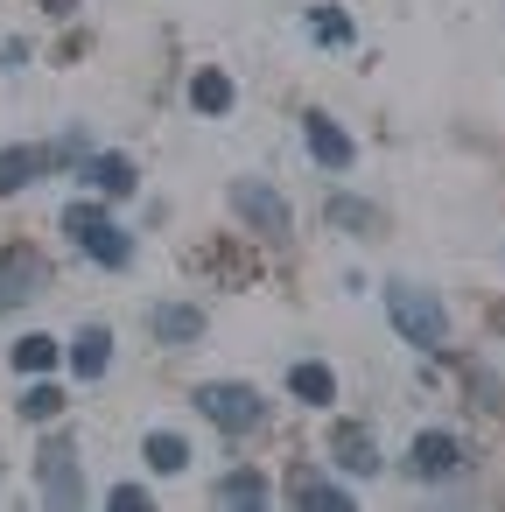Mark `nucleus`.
<instances>
[{"label": "nucleus", "mask_w": 505, "mask_h": 512, "mask_svg": "<svg viewBox=\"0 0 505 512\" xmlns=\"http://www.w3.org/2000/svg\"><path fill=\"white\" fill-rule=\"evenodd\" d=\"M386 316H393V330H400L414 351H442V337H449L442 302H435L428 288H414V281H393V288H386Z\"/></svg>", "instance_id": "f257e3e1"}, {"label": "nucleus", "mask_w": 505, "mask_h": 512, "mask_svg": "<svg viewBox=\"0 0 505 512\" xmlns=\"http://www.w3.org/2000/svg\"><path fill=\"white\" fill-rule=\"evenodd\" d=\"M64 232H78V246H85L99 267H127V260H134L127 232H120V225H113L99 204H71V211H64Z\"/></svg>", "instance_id": "f03ea898"}, {"label": "nucleus", "mask_w": 505, "mask_h": 512, "mask_svg": "<svg viewBox=\"0 0 505 512\" xmlns=\"http://www.w3.org/2000/svg\"><path fill=\"white\" fill-rule=\"evenodd\" d=\"M197 407H204L225 435H253V428L267 421V407H260V393H253V386H204V393H197Z\"/></svg>", "instance_id": "7ed1b4c3"}, {"label": "nucleus", "mask_w": 505, "mask_h": 512, "mask_svg": "<svg viewBox=\"0 0 505 512\" xmlns=\"http://www.w3.org/2000/svg\"><path fill=\"white\" fill-rule=\"evenodd\" d=\"M232 211L260 232V239H288V204H281V190H267V183H232Z\"/></svg>", "instance_id": "20e7f679"}, {"label": "nucleus", "mask_w": 505, "mask_h": 512, "mask_svg": "<svg viewBox=\"0 0 505 512\" xmlns=\"http://www.w3.org/2000/svg\"><path fill=\"white\" fill-rule=\"evenodd\" d=\"M36 477H43V498H50V505H78V498H85L71 442H50V449H43V463H36Z\"/></svg>", "instance_id": "39448f33"}, {"label": "nucleus", "mask_w": 505, "mask_h": 512, "mask_svg": "<svg viewBox=\"0 0 505 512\" xmlns=\"http://www.w3.org/2000/svg\"><path fill=\"white\" fill-rule=\"evenodd\" d=\"M407 463H414V477H456V470H463V442L442 435V428H428V435H414Z\"/></svg>", "instance_id": "423d86ee"}, {"label": "nucleus", "mask_w": 505, "mask_h": 512, "mask_svg": "<svg viewBox=\"0 0 505 512\" xmlns=\"http://www.w3.org/2000/svg\"><path fill=\"white\" fill-rule=\"evenodd\" d=\"M36 288H43V260L36 253H8V260H0V309L29 302Z\"/></svg>", "instance_id": "0eeeda50"}, {"label": "nucleus", "mask_w": 505, "mask_h": 512, "mask_svg": "<svg viewBox=\"0 0 505 512\" xmlns=\"http://www.w3.org/2000/svg\"><path fill=\"white\" fill-rule=\"evenodd\" d=\"M309 155H316L323 169H351V141H344V127L323 120V113H309Z\"/></svg>", "instance_id": "6e6552de"}, {"label": "nucleus", "mask_w": 505, "mask_h": 512, "mask_svg": "<svg viewBox=\"0 0 505 512\" xmlns=\"http://www.w3.org/2000/svg\"><path fill=\"white\" fill-rule=\"evenodd\" d=\"M50 162H57V148H8V155H0V197L22 190L29 176H43Z\"/></svg>", "instance_id": "1a4fd4ad"}, {"label": "nucleus", "mask_w": 505, "mask_h": 512, "mask_svg": "<svg viewBox=\"0 0 505 512\" xmlns=\"http://www.w3.org/2000/svg\"><path fill=\"white\" fill-rule=\"evenodd\" d=\"M106 365H113V337H106L99 323L78 330V344H71V372H78V379H99Z\"/></svg>", "instance_id": "9d476101"}, {"label": "nucleus", "mask_w": 505, "mask_h": 512, "mask_svg": "<svg viewBox=\"0 0 505 512\" xmlns=\"http://www.w3.org/2000/svg\"><path fill=\"white\" fill-rule=\"evenodd\" d=\"M141 456H148V470H155V477L190 470V442H183V435H169V428H155V435L141 442Z\"/></svg>", "instance_id": "9b49d317"}, {"label": "nucleus", "mask_w": 505, "mask_h": 512, "mask_svg": "<svg viewBox=\"0 0 505 512\" xmlns=\"http://www.w3.org/2000/svg\"><path fill=\"white\" fill-rule=\"evenodd\" d=\"M85 183H92L99 197H127V190H134V162H127V155H99V162H85Z\"/></svg>", "instance_id": "f8f14e48"}, {"label": "nucleus", "mask_w": 505, "mask_h": 512, "mask_svg": "<svg viewBox=\"0 0 505 512\" xmlns=\"http://www.w3.org/2000/svg\"><path fill=\"white\" fill-rule=\"evenodd\" d=\"M337 456H344V470H358V477H372V470H379V442H372L358 421H344V428H337Z\"/></svg>", "instance_id": "ddd939ff"}, {"label": "nucleus", "mask_w": 505, "mask_h": 512, "mask_svg": "<svg viewBox=\"0 0 505 512\" xmlns=\"http://www.w3.org/2000/svg\"><path fill=\"white\" fill-rule=\"evenodd\" d=\"M190 106L197 113H232V78L225 71H197L190 78Z\"/></svg>", "instance_id": "4468645a"}, {"label": "nucleus", "mask_w": 505, "mask_h": 512, "mask_svg": "<svg viewBox=\"0 0 505 512\" xmlns=\"http://www.w3.org/2000/svg\"><path fill=\"white\" fill-rule=\"evenodd\" d=\"M288 393L309 400V407H330V400H337V379H330L323 365H295V372H288Z\"/></svg>", "instance_id": "2eb2a0df"}, {"label": "nucleus", "mask_w": 505, "mask_h": 512, "mask_svg": "<svg viewBox=\"0 0 505 512\" xmlns=\"http://www.w3.org/2000/svg\"><path fill=\"white\" fill-rule=\"evenodd\" d=\"M57 358H64L57 337H22V344H15V365H22V372H50Z\"/></svg>", "instance_id": "dca6fc26"}, {"label": "nucleus", "mask_w": 505, "mask_h": 512, "mask_svg": "<svg viewBox=\"0 0 505 512\" xmlns=\"http://www.w3.org/2000/svg\"><path fill=\"white\" fill-rule=\"evenodd\" d=\"M309 15H316V22H309V29H316V43H330V50H337V43H351V15H344V8H309Z\"/></svg>", "instance_id": "f3484780"}, {"label": "nucleus", "mask_w": 505, "mask_h": 512, "mask_svg": "<svg viewBox=\"0 0 505 512\" xmlns=\"http://www.w3.org/2000/svg\"><path fill=\"white\" fill-rule=\"evenodd\" d=\"M197 330H204V316H197V309H155V337H169V344H176V337H197Z\"/></svg>", "instance_id": "a211bd4d"}, {"label": "nucleus", "mask_w": 505, "mask_h": 512, "mask_svg": "<svg viewBox=\"0 0 505 512\" xmlns=\"http://www.w3.org/2000/svg\"><path fill=\"white\" fill-rule=\"evenodd\" d=\"M218 498H225V505H267V484H260V477H225Z\"/></svg>", "instance_id": "6ab92c4d"}, {"label": "nucleus", "mask_w": 505, "mask_h": 512, "mask_svg": "<svg viewBox=\"0 0 505 512\" xmlns=\"http://www.w3.org/2000/svg\"><path fill=\"white\" fill-rule=\"evenodd\" d=\"M295 498H302V505H330V512H351V491H344V484H302Z\"/></svg>", "instance_id": "aec40b11"}, {"label": "nucleus", "mask_w": 505, "mask_h": 512, "mask_svg": "<svg viewBox=\"0 0 505 512\" xmlns=\"http://www.w3.org/2000/svg\"><path fill=\"white\" fill-rule=\"evenodd\" d=\"M57 407H64V393H57V386H29V400H22V414H29V421H50Z\"/></svg>", "instance_id": "412c9836"}, {"label": "nucleus", "mask_w": 505, "mask_h": 512, "mask_svg": "<svg viewBox=\"0 0 505 512\" xmlns=\"http://www.w3.org/2000/svg\"><path fill=\"white\" fill-rule=\"evenodd\" d=\"M330 218H337V225H372V211H365V204H351V197H337V204H330Z\"/></svg>", "instance_id": "4be33fe9"}]
</instances>
